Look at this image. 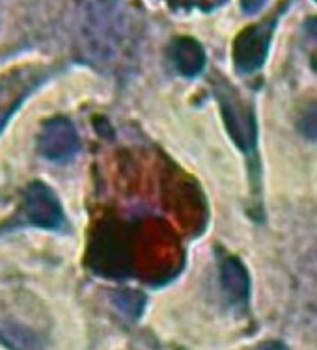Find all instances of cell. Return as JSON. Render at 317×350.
<instances>
[{"label": "cell", "mask_w": 317, "mask_h": 350, "mask_svg": "<svg viewBox=\"0 0 317 350\" xmlns=\"http://www.w3.org/2000/svg\"><path fill=\"white\" fill-rule=\"evenodd\" d=\"M216 97L223 108L224 123L231 140L236 142L237 148L246 153L254 151L257 140V125L252 107L246 105L228 84H220L216 88Z\"/></svg>", "instance_id": "6da1fadb"}, {"label": "cell", "mask_w": 317, "mask_h": 350, "mask_svg": "<svg viewBox=\"0 0 317 350\" xmlns=\"http://www.w3.org/2000/svg\"><path fill=\"white\" fill-rule=\"evenodd\" d=\"M275 21L244 28L233 43V64L241 73H254L267 60Z\"/></svg>", "instance_id": "7a4b0ae2"}, {"label": "cell", "mask_w": 317, "mask_h": 350, "mask_svg": "<svg viewBox=\"0 0 317 350\" xmlns=\"http://www.w3.org/2000/svg\"><path fill=\"white\" fill-rule=\"evenodd\" d=\"M40 82L41 71L32 68L17 69L0 79V131Z\"/></svg>", "instance_id": "3957f363"}, {"label": "cell", "mask_w": 317, "mask_h": 350, "mask_svg": "<svg viewBox=\"0 0 317 350\" xmlns=\"http://www.w3.org/2000/svg\"><path fill=\"white\" fill-rule=\"evenodd\" d=\"M38 144L43 157L51 161H68L79 149V136L69 120L54 118L43 125Z\"/></svg>", "instance_id": "277c9868"}, {"label": "cell", "mask_w": 317, "mask_h": 350, "mask_svg": "<svg viewBox=\"0 0 317 350\" xmlns=\"http://www.w3.org/2000/svg\"><path fill=\"white\" fill-rule=\"evenodd\" d=\"M25 213L30 222L45 229H58L64 222V213L58 198L43 183H32L28 187Z\"/></svg>", "instance_id": "5b68a950"}, {"label": "cell", "mask_w": 317, "mask_h": 350, "mask_svg": "<svg viewBox=\"0 0 317 350\" xmlns=\"http://www.w3.org/2000/svg\"><path fill=\"white\" fill-rule=\"evenodd\" d=\"M220 283L229 302L243 308L250 298V276L237 257H226L220 262Z\"/></svg>", "instance_id": "8992f818"}, {"label": "cell", "mask_w": 317, "mask_h": 350, "mask_svg": "<svg viewBox=\"0 0 317 350\" xmlns=\"http://www.w3.org/2000/svg\"><path fill=\"white\" fill-rule=\"evenodd\" d=\"M170 56L177 71L189 79L198 77L205 68V53L192 38H177L170 47Z\"/></svg>", "instance_id": "52a82bcc"}, {"label": "cell", "mask_w": 317, "mask_h": 350, "mask_svg": "<svg viewBox=\"0 0 317 350\" xmlns=\"http://www.w3.org/2000/svg\"><path fill=\"white\" fill-rule=\"evenodd\" d=\"M0 341L10 350H40V339L25 326L0 319Z\"/></svg>", "instance_id": "ba28073f"}, {"label": "cell", "mask_w": 317, "mask_h": 350, "mask_svg": "<svg viewBox=\"0 0 317 350\" xmlns=\"http://www.w3.org/2000/svg\"><path fill=\"white\" fill-rule=\"evenodd\" d=\"M116 306L129 317H138L146 306V297L142 293H136V291H122L114 297Z\"/></svg>", "instance_id": "9c48e42d"}, {"label": "cell", "mask_w": 317, "mask_h": 350, "mask_svg": "<svg viewBox=\"0 0 317 350\" xmlns=\"http://www.w3.org/2000/svg\"><path fill=\"white\" fill-rule=\"evenodd\" d=\"M299 129L308 140H317V101L304 107L299 118Z\"/></svg>", "instance_id": "30bf717a"}, {"label": "cell", "mask_w": 317, "mask_h": 350, "mask_svg": "<svg viewBox=\"0 0 317 350\" xmlns=\"http://www.w3.org/2000/svg\"><path fill=\"white\" fill-rule=\"evenodd\" d=\"M267 0H241V8L244 14H256L265 6Z\"/></svg>", "instance_id": "8fae6325"}, {"label": "cell", "mask_w": 317, "mask_h": 350, "mask_svg": "<svg viewBox=\"0 0 317 350\" xmlns=\"http://www.w3.org/2000/svg\"><path fill=\"white\" fill-rule=\"evenodd\" d=\"M257 350H288V347L280 341H267V343L259 345Z\"/></svg>", "instance_id": "7c38bea8"}, {"label": "cell", "mask_w": 317, "mask_h": 350, "mask_svg": "<svg viewBox=\"0 0 317 350\" xmlns=\"http://www.w3.org/2000/svg\"><path fill=\"white\" fill-rule=\"evenodd\" d=\"M304 28H306V32H308L314 40H317V17H310V19L306 21Z\"/></svg>", "instance_id": "4fadbf2b"}, {"label": "cell", "mask_w": 317, "mask_h": 350, "mask_svg": "<svg viewBox=\"0 0 317 350\" xmlns=\"http://www.w3.org/2000/svg\"><path fill=\"white\" fill-rule=\"evenodd\" d=\"M316 2H317V0H316Z\"/></svg>", "instance_id": "5bb4252c"}]
</instances>
